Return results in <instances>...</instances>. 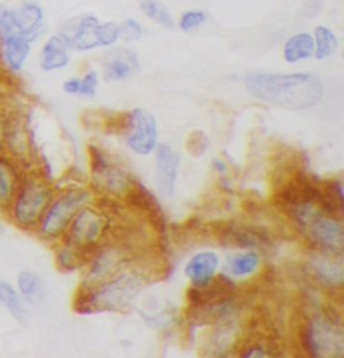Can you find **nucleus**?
<instances>
[{
  "mask_svg": "<svg viewBox=\"0 0 344 358\" xmlns=\"http://www.w3.org/2000/svg\"><path fill=\"white\" fill-rule=\"evenodd\" d=\"M245 86L253 97L294 112L313 108L324 96L323 82L310 73H250Z\"/></svg>",
  "mask_w": 344,
  "mask_h": 358,
  "instance_id": "obj_1",
  "label": "nucleus"
},
{
  "mask_svg": "<svg viewBox=\"0 0 344 358\" xmlns=\"http://www.w3.org/2000/svg\"><path fill=\"white\" fill-rule=\"evenodd\" d=\"M144 283V278L132 273L101 282L97 289L83 283L76 294L74 310L80 314L123 311L131 306Z\"/></svg>",
  "mask_w": 344,
  "mask_h": 358,
  "instance_id": "obj_2",
  "label": "nucleus"
},
{
  "mask_svg": "<svg viewBox=\"0 0 344 358\" xmlns=\"http://www.w3.org/2000/svg\"><path fill=\"white\" fill-rule=\"evenodd\" d=\"M304 235L322 250L342 255L344 229L342 219L328 215L316 204L301 206L289 212Z\"/></svg>",
  "mask_w": 344,
  "mask_h": 358,
  "instance_id": "obj_3",
  "label": "nucleus"
},
{
  "mask_svg": "<svg viewBox=\"0 0 344 358\" xmlns=\"http://www.w3.org/2000/svg\"><path fill=\"white\" fill-rule=\"evenodd\" d=\"M300 341L311 357H342L344 333L340 322L328 315H317L303 327Z\"/></svg>",
  "mask_w": 344,
  "mask_h": 358,
  "instance_id": "obj_4",
  "label": "nucleus"
},
{
  "mask_svg": "<svg viewBox=\"0 0 344 358\" xmlns=\"http://www.w3.org/2000/svg\"><path fill=\"white\" fill-rule=\"evenodd\" d=\"M320 182V180L311 176L303 169H297L294 176L280 188L279 192L275 196L276 204L288 213L301 206H319L322 200Z\"/></svg>",
  "mask_w": 344,
  "mask_h": 358,
  "instance_id": "obj_5",
  "label": "nucleus"
},
{
  "mask_svg": "<svg viewBox=\"0 0 344 358\" xmlns=\"http://www.w3.org/2000/svg\"><path fill=\"white\" fill-rule=\"evenodd\" d=\"M90 201L85 189H73L61 196L46 212L42 222V232L48 238H57L66 232L76 215Z\"/></svg>",
  "mask_w": 344,
  "mask_h": 358,
  "instance_id": "obj_6",
  "label": "nucleus"
},
{
  "mask_svg": "<svg viewBox=\"0 0 344 358\" xmlns=\"http://www.w3.org/2000/svg\"><path fill=\"white\" fill-rule=\"evenodd\" d=\"M109 227L106 216L90 208L83 207L76 215L66 234V245L78 250L99 245Z\"/></svg>",
  "mask_w": 344,
  "mask_h": 358,
  "instance_id": "obj_7",
  "label": "nucleus"
},
{
  "mask_svg": "<svg viewBox=\"0 0 344 358\" xmlns=\"http://www.w3.org/2000/svg\"><path fill=\"white\" fill-rule=\"evenodd\" d=\"M49 185L41 180H30L22 188L15 203L14 215L18 223L30 227L34 226L48 208L50 201Z\"/></svg>",
  "mask_w": 344,
  "mask_h": 358,
  "instance_id": "obj_8",
  "label": "nucleus"
},
{
  "mask_svg": "<svg viewBox=\"0 0 344 358\" xmlns=\"http://www.w3.org/2000/svg\"><path fill=\"white\" fill-rule=\"evenodd\" d=\"M124 197H125L127 207L131 208L132 211L143 215V217L147 219L149 226L159 234L160 238L165 239V234H167L165 215L156 197L152 195L137 180H133L130 189L125 192Z\"/></svg>",
  "mask_w": 344,
  "mask_h": 358,
  "instance_id": "obj_9",
  "label": "nucleus"
},
{
  "mask_svg": "<svg viewBox=\"0 0 344 358\" xmlns=\"http://www.w3.org/2000/svg\"><path fill=\"white\" fill-rule=\"evenodd\" d=\"M218 242L238 248H266L270 245L269 234L261 227L246 226L238 223H223L216 228Z\"/></svg>",
  "mask_w": 344,
  "mask_h": 358,
  "instance_id": "obj_10",
  "label": "nucleus"
},
{
  "mask_svg": "<svg viewBox=\"0 0 344 358\" xmlns=\"http://www.w3.org/2000/svg\"><path fill=\"white\" fill-rule=\"evenodd\" d=\"M131 118V129L128 131V147L137 155L147 156L158 147L156 120L144 109L132 110Z\"/></svg>",
  "mask_w": 344,
  "mask_h": 358,
  "instance_id": "obj_11",
  "label": "nucleus"
},
{
  "mask_svg": "<svg viewBox=\"0 0 344 358\" xmlns=\"http://www.w3.org/2000/svg\"><path fill=\"white\" fill-rule=\"evenodd\" d=\"M181 157L168 145L156 147V179L162 194L167 197L174 195L178 179Z\"/></svg>",
  "mask_w": 344,
  "mask_h": 358,
  "instance_id": "obj_12",
  "label": "nucleus"
},
{
  "mask_svg": "<svg viewBox=\"0 0 344 358\" xmlns=\"http://www.w3.org/2000/svg\"><path fill=\"white\" fill-rule=\"evenodd\" d=\"M219 266V258L215 252L203 251L194 255L188 263L186 264L184 273L186 277L191 280L195 287H205L207 286L213 278Z\"/></svg>",
  "mask_w": 344,
  "mask_h": 358,
  "instance_id": "obj_13",
  "label": "nucleus"
},
{
  "mask_svg": "<svg viewBox=\"0 0 344 358\" xmlns=\"http://www.w3.org/2000/svg\"><path fill=\"white\" fill-rule=\"evenodd\" d=\"M99 19L93 15H85L80 17L77 24L71 26L70 30H65L64 35L69 41L70 46L78 51H89V50L99 48L96 29L99 26Z\"/></svg>",
  "mask_w": 344,
  "mask_h": 358,
  "instance_id": "obj_14",
  "label": "nucleus"
},
{
  "mask_svg": "<svg viewBox=\"0 0 344 358\" xmlns=\"http://www.w3.org/2000/svg\"><path fill=\"white\" fill-rule=\"evenodd\" d=\"M125 261L121 250L117 248H102L99 247V252L92 261V267L85 280V285L93 286L99 285L104 279L116 273V270Z\"/></svg>",
  "mask_w": 344,
  "mask_h": 358,
  "instance_id": "obj_15",
  "label": "nucleus"
},
{
  "mask_svg": "<svg viewBox=\"0 0 344 358\" xmlns=\"http://www.w3.org/2000/svg\"><path fill=\"white\" fill-rule=\"evenodd\" d=\"M137 70V57L132 50H116L108 57L104 67V77L106 81H124L135 76Z\"/></svg>",
  "mask_w": 344,
  "mask_h": 358,
  "instance_id": "obj_16",
  "label": "nucleus"
},
{
  "mask_svg": "<svg viewBox=\"0 0 344 358\" xmlns=\"http://www.w3.org/2000/svg\"><path fill=\"white\" fill-rule=\"evenodd\" d=\"M70 43L58 34L48 39L41 52V67L45 71L64 69L70 62Z\"/></svg>",
  "mask_w": 344,
  "mask_h": 358,
  "instance_id": "obj_17",
  "label": "nucleus"
},
{
  "mask_svg": "<svg viewBox=\"0 0 344 358\" xmlns=\"http://www.w3.org/2000/svg\"><path fill=\"white\" fill-rule=\"evenodd\" d=\"M15 33L29 36L32 41L36 38L43 20V10L35 3H25L13 11Z\"/></svg>",
  "mask_w": 344,
  "mask_h": 358,
  "instance_id": "obj_18",
  "label": "nucleus"
},
{
  "mask_svg": "<svg viewBox=\"0 0 344 358\" xmlns=\"http://www.w3.org/2000/svg\"><path fill=\"white\" fill-rule=\"evenodd\" d=\"M312 268L317 278L331 287H342L344 282V266L342 255L338 259L328 255H317L311 262Z\"/></svg>",
  "mask_w": 344,
  "mask_h": 358,
  "instance_id": "obj_19",
  "label": "nucleus"
},
{
  "mask_svg": "<svg viewBox=\"0 0 344 358\" xmlns=\"http://www.w3.org/2000/svg\"><path fill=\"white\" fill-rule=\"evenodd\" d=\"M32 39L26 35L14 33L4 39V58L7 65L19 71L29 58L32 51Z\"/></svg>",
  "mask_w": 344,
  "mask_h": 358,
  "instance_id": "obj_20",
  "label": "nucleus"
},
{
  "mask_svg": "<svg viewBox=\"0 0 344 358\" xmlns=\"http://www.w3.org/2000/svg\"><path fill=\"white\" fill-rule=\"evenodd\" d=\"M218 325L219 326L216 327L207 343L209 350L206 352V355L209 356H225L229 353L230 349L234 348L237 342L238 330L235 324L231 321V318Z\"/></svg>",
  "mask_w": 344,
  "mask_h": 358,
  "instance_id": "obj_21",
  "label": "nucleus"
},
{
  "mask_svg": "<svg viewBox=\"0 0 344 358\" xmlns=\"http://www.w3.org/2000/svg\"><path fill=\"white\" fill-rule=\"evenodd\" d=\"M315 51V42L311 34L300 33L291 36L282 50L284 59L288 64H297L300 61L310 59Z\"/></svg>",
  "mask_w": 344,
  "mask_h": 358,
  "instance_id": "obj_22",
  "label": "nucleus"
},
{
  "mask_svg": "<svg viewBox=\"0 0 344 358\" xmlns=\"http://www.w3.org/2000/svg\"><path fill=\"white\" fill-rule=\"evenodd\" d=\"M320 187H322V200L319 203V207L328 215L340 217L343 215L344 210L343 184L340 181L331 180V181H322Z\"/></svg>",
  "mask_w": 344,
  "mask_h": 358,
  "instance_id": "obj_23",
  "label": "nucleus"
},
{
  "mask_svg": "<svg viewBox=\"0 0 344 358\" xmlns=\"http://www.w3.org/2000/svg\"><path fill=\"white\" fill-rule=\"evenodd\" d=\"M97 176L102 179L101 185L109 194L117 196L125 195V192L130 189V187L133 182L131 175H128L123 169L115 168V166H108L104 172H101Z\"/></svg>",
  "mask_w": 344,
  "mask_h": 358,
  "instance_id": "obj_24",
  "label": "nucleus"
},
{
  "mask_svg": "<svg viewBox=\"0 0 344 358\" xmlns=\"http://www.w3.org/2000/svg\"><path fill=\"white\" fill-rule=\"evenodd\" d=\"M260 266V257L256 251H244L231 255L228 268L234 277H247L256 273Z\"/></svg>",
  "mask_w": 344,
  "mask_h": 358,
  "instance_id": "obj_25",
  "label": "nucleus"
},
{
  "mask_svg": "<svg viewBox=\"0 0 344 358\" xmlns=\"http://www.w3.org/2000/svg\"><path fill=\"white\" fill-rule=\"evenodd\" d=\"M313 42H315L313 55L319 61L329 58L339 48V41L336 35L326 26H319L315 29Z\"/></svg>",
  "mask_w": 344,
  "mask_h": 358,
  "instance_id": "obj_26",
  "label": "nucleus"
},
{
  "mask_svg": "<svg viewBox=\"0 0 344 358\" xmlns=\"http://www.w3.org/2000/svg\"><path fill=\"white\" fill-rule=\"evenodd\" d=\"M0 303L10 311V314L19 322H25L27 311L25 309L15 289L6 280H0Z\"/></svg>",
  "mask_w": 344,
  "mask_h": 358,
  "instance_id": "obj_27",
  "label": "nucleus"
},
{
  "mask_svg": "<svg viewBox=\"0 0 344 358\" xmlns=\"http://www.w3.org/2000/svg\"><path fill=\"white\" fill-rule=\"evenodd\" d=\"M18 285H19V289L23 294V296L29 302L38 303L42 299V296H43L42 282H41V278L38 277L35 273L22 271L18 277Z\"/></svg>",
  "mask_w": 344,
  "mask_h": 358,
  "instance_id": "obj_28",
  "label": "nucleus"
},
{
  "mask_svg": "<svg viewBox=\"0 0 344 358\" xmlns=\"http://www.w3.org/2000/svg\"><path fill=\"white\" fill-rule=\"evenodd\" d=\"M140 8L146 17L156 22L158 24L163 26L165 29L174 27V19L165 8V6L159 0H142Z\"/></svg>",
  "mask_w": 344,
  "mask_h": 358,
  "instance_id": "obj_29",
  "label": "nucleus"
},
{
  "mask_svg": "<svg viewBox=\"0 0 344 358\" xmlns=\"http://www.w3.org/2000/svg\"><path fill=\"white\" fill-rule=\"evenodd\" d=\"M15 189V172L10 164L0 160V206L8 203Z\"/></svg>",
  "mask_w": 344,
  "mask_h": 358,
  "instance_id": "obj_30",
  "label": "nucleus"
},
{
  "mask_svg": "<svg viewBox=\"0 0 344 358\" xmlns=\"http://www.w3.org/2000/svg\"><path fill=\"white\" fill-rule=\"evenodd\" d=\"M209 147V138L205 131H194L190 133L186 141V150L193 157H200Z\"/></svg>",
  "mask_w": 344,
  "mask_h": 358,
  "instance_id": "obj_31",
  "label": "nucleus"
},
{
  "mask_svg": "<svg viewBox=\"0 0 344 358\" xmlns=\"http://www.w3.org/2000/svg\"><path fill=\"white\" fill-rule=\"evenodd\" d=\"M96 35L99 41V46H113L118 41V24L115 22L99 23L96 29Z\"/></svg>",
  "mask_w": 344,
  "mask_h": 358,
  "instance_id": "obj_32",
  "label": "nucleus"
},
{
  "mask_svg": "<svg viewBox=\"0 0 344 358\" xmlns=\"http://www.w3.org/2000/svg\"><path fill=\"white\" fill-rule=\"evenodd\" d=\"M207 20V14L202 10H188L181 14V20H179V27L183 31L190 33L205 24Z\"/></svg>",
  "mask_w": 344,
  "mask_h": 358,
  "instance_id": "obj_33",
  "label": "nucleus"
},
{
  "mask_svg": "<svg viewBox=\"0 0 344 358\" xmlns=\"http://www.w3.org/2000/svg\"><path fill=\"white\" fill-rule=\"evenodd\" d=\"M143 36V27L136 19H127L118 24V39L124 42H136Z\"/></svg>",
  "mask_w": 344,
  "mask_h": 358,
  "instance_id": "obj_34",
  "label": "nucleus"
},
{
  "mask_svg": "<svg viewBox=\"0 0 344 358\" xmlns=\"http://www.w3.org/2000/svg\"><path fill=\"white\" fill-rule=\"evenodd\" d=\"M15 33L13 11L6 8L4 6H0V38L6 39L11 34Z\"/></svg>",
  "mask_w": 344,
  "mask_h": 358,
  "instance_id": "obj_35",
  "label": "nucleus"
},
{
  "mask_svg": "<svg viewBox=\"0 0 344 358\" xmlns=\"http://www.w3.org/2000/svg\"><path fill=\"white\" fill-rule=\"evenodd\" d=\"M89 155H90L92 172L95 173V176H97L109 166V163H108L105 155L99 150V148L93 147V145L89 147Z\"/></svg>",
  "mask_w": 344,
  "mask_h": 358,
  "instance_id": "obj_36",
  "label": "nucleus"
},
{
  "mask_svg": "<svg viewBox=\"0 0 344 358\" xmlns=\"http://www.w3.org/2000/svg\"><path fill=\"white\" fill-rule=\"evenodd\" d=\"M99 85V76L96 71H89L81 80V89L80 94L86 97H93L97 92Z\"/></svg>",
  "mask_w": 344,
  "mask_h": 358,
  "instance_id": "obj_37",
  "label": "nucleus"
},
{
  "mask_svg": "<svg viewBox=\"0 0 344 358\" xmlns=\"http://www.w3.org/2000/svg\"><path fill=\"white\" fill-rule=\"evenodd\" d=\"M323 1L324 0H307L305 1V8H304L307 17H315L320 11Z\"/></svg>",
  "mask_w": 344,
  "mask_h": 358,
  "instance_id": "obj_38",
  "label": "nucleus"
},
{
  "mask_svg": "<svg viewBox=\"0 0 344 358\" xmlns=\"http://www.w3.org/2000/svg\"><path fill=\"white\" fill-rule=\"evenodd\" d=\"M80 89H81L80 78H71L64 83V90L69 94H80Z\"/></svg>",
  "mask_w": 344,
  "mask_h": 358,
  "instance_id": "obj_39",
  "label": "nucleus"
},
{
  "mask_svg": "<svg viewBox=\"0 0 344 358\" xmlns=\"http://www.w3.org/2000/svg\"><path fill=\"white\" fill-rule=\"evenodd\" d=\"M213 166L214 169H215L218 173H221V175H223V173L228 172V164L225 163V162H222V160H214Z\"/></svg>",
  "mask_w": 344,
  "mask_h": 358,
  "instance_id": "obj_40",
  "label": "nucleus"
}]
</instances>
